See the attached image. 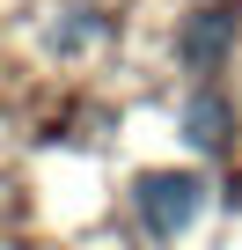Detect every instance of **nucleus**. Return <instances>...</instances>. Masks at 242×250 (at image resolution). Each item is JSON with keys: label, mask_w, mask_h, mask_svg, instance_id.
Listing matches in <instances>:
<instances>
[{"label": "nucleus", "mask_w": 242, "mask_h": 250, "mask_svg": "<svg viewBox=\"0 0 242 250\" xmlns=\"http://www.w3.org/2000/svg\"><path fill=\"white\" fill-rule=\"evenodd\" d=\"M132 206H140V221H147L154 243H176V235L205 213V184H198L191 169H154V177H140Z\"/></svg>", "instance_id": "f257e3e1"}, {"label": "nucleus", "mask_w": 242, "mask_h": 250, "mask_svg": "<svg viewBox=\"0 0 242 250\" xmlns=\"http://www.w3.org/2000/svg\"><path fill=\"white\" fill-rule=\"evenodd\" d=\"M227 133H235V103L220 88H191L184 96V140L213 155V147H227Z\"/></svg>", "instance_id": "7ed1b4c3"}, {"label": "nucleus", "mask_w": 242, "mask_h": 250, "mask_svg": "<svg viewBox=\"0 0 242 250\" xmlns=\"http://www.w3.org/2000/svg\"><path fill=\"white\" fill-rule=\"evenodd\" d=\"M235 37H242V0H213V8H198V15L184 22L176 59H184L191 74H213V66L235 52Z\"/></svg>", "instance_id": "f03ea898"}]
</instances>
